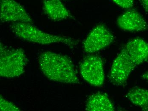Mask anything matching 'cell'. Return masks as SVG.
Listing matches in <instances>:
<instances>
[{
  "label": "cell",
  "instance_id": "13",
  "mask_svg": "<svg viewBox=\"0 0 148 111\" xmlns=\"http://www.w3.org/2000/svg\"><path fill=\"white\" fill-rule=\"evenodd\" d=\"M0 110L1 111H19L20 109L11 102L0 97Z\"/></svg>",
  "mask_w": 148,
  "mask_h": 111
},
{
  "label": "cell",
  "instance_id": "9",
  "mask_svg": "<svg viewBox=\"0 0 148 111\" xmlns=\"http://www.w3.org/2000/svg\"><path fill=\"white\" fill-rule=\"evenodd\" d=\"M123 48L136 66L148 60V43L142 39L136 38L131 40Z\"/></svg>",
  "mask_w": 148,
  "mask_h": 111
},
{
  "label": "cell",
  "instance_id": "10",
  "mask_svg": "<svg viewBox=\"0 0 148 111\" xmlns=\"http://www.w3.org/2000/svg\"><path fill=\"white\" fill-rule=\"evenodd\" d=\"M43 9L47 16L54 21L73 18L61 0H44Z\"/></svg>",
  "mask_w": 148,
  "mask_h": 111
},
{
  "label": "cell",
  "instance_id": "5",
  "mask_svg": "<svg viewBox=\"0 0 148 111\" xmlns=\"http://www.w3.org/2000/svg\"><path fill=\"white\" fill-rule=\"evenodd\" d=\"M80 69L83 78L90 84L97 87L103 84L105 74L101 57L95 55L87 56L81 63Z\"/></svg>",
  "mask_w": 148,
  "mask_h": 111
},
{
  "label": "cell",
  "instance_id": "1",
  "mask_svg": "<svg viewBox=\"0 0 148 111\" xmlns=\"http://www.w3.org/2000/svg\"><path fill=\"white\" fill-rule=\"evenodd\" d=\"M38 63L41 72L50 80L65 83H79L74 64L67 56L46 51L40 54Z\"/></svg>",
  "mask_w": 148,
  "mask_h": 111
},
{
  "label": "cell",
  "instance_id": "12",
  "mask_svg": "<svg viewBox=\"0 0 148 111\" xmlns=\"http://www.w3.org/2000/svg\"><path fill=\"white\" fill-rule=\"evenodd\" d=\"M126 97L134 105L143 111H148V90L139 87L130 89Z\"/></svg>",
  "mask_w": 148,
  "mask_h": 111
},
{
  "label": "cell",
  "instance_id": "8",
  "mask_svg": "<svg viewBox=\"0 0 148 111\" xmlns=\"http://www.w3.org/2000/svg\"><path fill=\"white\" fill-rule=\"evenodd\" d=\"M117 22L121 29L129 32L144 31L148 28L145 19L140 12L133 9L123 12L118 18Z\"/></svg>",
  "mask_w": 148,
  "mask_h": 111
},
{
  "label": "cell",
  "instance_id": "6",
  "mask_svg": "<svg viewBox=\"0 0 148 111\" xmlns=\"http://www.w3.org/2000/svg\"><path fill=\"white\" fill-rule=\"evenodd\" d=\"M114 40V36L112 32L103 24H98L85 39L83 48L86 53H95L109 46Z\"/></svg>",
  "mask_w": 148,
  "mask_h": 111
},
{
  "label": "cell",
  "instance_id": "15",
  "mask_svg": "<svg viewBox=\"0 0 148 111\" xmlns=\"http://www.w3.org/2000/svg\"><path fill=\"white\" fill-rule=\"evenodd\" d=\"M141 3L145 10V12H148V0H140Z\"/></svg>",
  "mask_w": 148,
  "mask_h": 111
},
{
  "label": "cell",
  "instance_id": "3",
  "mask_svg": "<svg viewBox=\"0 0 148 111\" xmlns=\"http://www.w3.org/2000/svg\"><path fill=\"white\" fill-rule=\"evenodd\" d=\"M0 54L1 77L13 78L23 74L28 60L22 49L10 48L1 42Z\"/></svg>",
  "mask_w": 148,
  "mask_h": 111
},
{
  "label": "cell",
  "instance_id": "16",
  "mask_svg": "<svg viewBox=\"0 0 148 111\" xmlns=\"http://www.w3.org/2000/svg\"><path fill=\"white\" fill-rule=\"evenodd\" d=\"M141 77L143 79L148 82V71L144 72V73L142 75Z\"/></svg>",
  "mask_w": 148,
  "mask_h": 111
},
{
  "label": "cell",
  "instance_id": "4",
  "mask_svg": "<svg viewBox=\"0 0 148 111\" xmlns=\"http://www.w3.org/2000/svg\"><path fill=\"white\" fill-rule=\"evenodd\" d=\"M136 66L123 48L111 67L109 77L111 83L117 86L125 85L130 75Z\"/></svg>",
  "mask_w": 148,
  "mask_h": 111
},
{
  "label": "cell",
  "instance_id": "2",
  "mask_svg": "<svg viewBox=\"0 0 148 111\" xmlns=\"http://www.w3.org/2000/svg\"><path fill=\"white\" fill-rule=\"evenodd\" d=\"M10 27L12 32L20 38L39 45L61 43L73 48L79 43V41L71 38L44 32L30 23H13Z\"/></svg>",
  "mask_w": 148,
  "mask_h": 111
},
{
  "label": "cell",
  "instance_id": "11",
  "mask_svg": "<svg viewBox=\"0 0 148 111\" xmlns=\"http://www.w3.org/2000/svg\"><path fill=\"white\" fill-rule=\"evenodd\" d=\"M85 109L88 111H114L115 108L107 94L99 92L90 96Z\"/></svg>",
  "mask_w": 148,
  "mask_h": 111
},
{
  "label": "cell",
  "instance_id": "7",
  "mask_svg": "<svg viewBox=\"0 0 148 111\" xmlns=\"http://www.w3.org/2000/svg\"><path fill=\"white\" fill-rule=\"evenodd\" d=\"M0 19L3 22L33 23L24 7L15 0H0Z\"/></svg>",
  "mask_w": 148,
  "mask_h": 111
},
{
  "label": "cell",
  "instance_id": "14",
  "mask_svg": "<svg viewBox=\"0 0 148 111\" xmlns=\"http://www.w3.org/2000/svg\"><path fill=\"white\" fill-rule=\"evenodd\" d=\"M115 4L121 8L126 10L132 9L134 4V0H112Z\"/></svg>",
  "mask_w": 148,
  "mask_h": 111
}]
</instances>
